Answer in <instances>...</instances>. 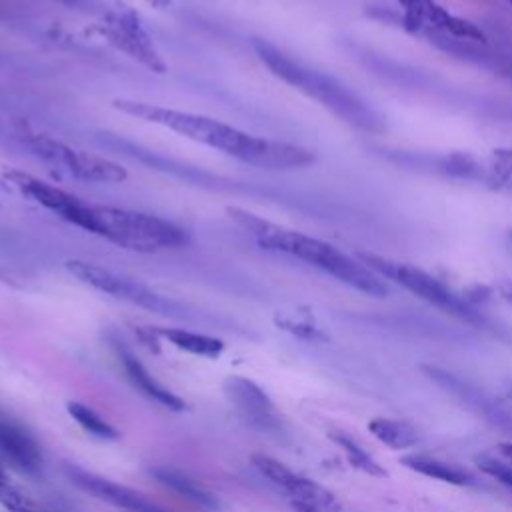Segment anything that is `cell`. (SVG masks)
Instances as JSON below:
<instances>
[{"label": "cell", "mask_w": 512, "mask_h": 512, "mask_svg": "<svg viewBox=\"0 0 512 512\" xmlns=\"http://www.w3.org/2000/svg\"><path fill=\"white\" fill-rule=\"evenodd\" d=\"M114 108L122 110L124 114L142 118L146 122L164 126L194 142L216 148L240 162L258 166V168L288 170V168H304L314 162V154L302 146L260 138L202 114L164 108V106L138 102V100H124V98L114 100Z\"/></svg>", "instance_id": "6da1fadb"}, {"label": "cell", "mask_w": 512, "mask_h": 512, "mask_svg": "<svg viewBox=\"0 0 512 512\" xmlns=\"http://www.w3.org/2000/svg\"><path fill=\"white\" fill-rule=\"evenodd\" d=\"M230 214L256 238V242L262 248L282 252L302 262H308L310 266L330 274L332 278L364 294L378 296V298L388 294V284L384 282V278L378 272H374L370 266H366L358 256H350L324 240L270 224L244 210L232 208Z\"/></svg>", "instance_id": "7a4b0ae2"}, {"label": "cell", "mask_w": 512, "mask_h": 512, "mask_svg": "<svg viewBox=\"0 0 512 512\" xmlns=\"http://www.w3.org/2000/svg\"><path fill=\"white\" fill-rule=\"evenodd\" d=\"M254 50L262 64L284 80L286 84L294 86L296 90L304 92L306 96L320 102L324 108H328L334 116L344 120L346 124L364 130V132H382L384 130V118L366 102L362 100L354 90H350L346 84H342L338 78L318 72L276 46H272L266 40H254Z\"/></svg>", "instance_id": "3957f363"}, {"label": "cell", "mask_w": 512, "mask_h": 512, "mask_svg": "<svg viewBox=\"0 0 512 512\" xmlns=\"http://www.w3.org/2000/svg\"><path fill=\"white\" fill-rule=\"evenodd\" d=\"M86 232L136 252H160L186 242V232L160 216L96 204H90Z\"/></svg>", "instance_id": "277c9868"}, {"label": "cell", "mask_w": 512, "mask_h": 512, "mask_svg": "<svg viewBox=\"0 0 512 512\" xmlns=\"http://www.w3.org/2000/svg\"><path fill=\"white\" fill-rule=\"evenodd\" d=\"M358 258L370 266L374 272H378L382 278H388L396 284H400L404 290L412 292L414 296H418L420 300L432 304L434 308L456 316L464 322L488 328L490 320L476 310L468 300L460 298L456 292H452L444 282H440L436 276L428 274L426 270L412 266V264H404V262H396V260H388L370 252H360Z\"/></svg>", "instance_id": "5b68a950"}, {"label": "cell", "mask_w": 512, "mask_h": 512, "mask_svg": "<svg viewBox=\"0 0 512 512\" xmlns=\"http://www.w3.org/2000/svg\"><path fill=\"white\" fill-rule=\"evenodd\" d=\"M22 142L44 162L64 170L66 174L86 180V182H122L126 180V170L102 156L72 148L62 140H56L44 132L24 128L20 132Z\"/></svg>", "instance_id": "8992f818"}, {"label": "cell", "mask_w": 512, "mask_h": 512, "mask_svg": "<svg viewBox=\"0 0 512 512\" xmlns=\"http://www.w3.org/2000/svg\"><path fill=\"white\" fill-rule=\"evenodd\" d=\"M66 268L72 276H76L82 284L92 286L98 292L110 294L112 298L130 302L134 306L158 312V314H174L176 304H172L168 298L160 296L158 292L150 290L142 282L128 278L124 274L112 272L110 268L98 266L94 262H84V260H70L66 262Z\"/></svg>", "instance_id": "52a82bcc"}, {"label": "cell", "mask_w": 512, "mask_h": 512, "mask_svg": "<svg viewBox=\"0 0 512 512\" xmlns=\"http://www.w3.org/2000/svg\"><path fill=\"white\" fill-rule=\"evenodd\" d=\"M252 462L258 472L284 494L294 512H338V502L332 492L294 472L284 462L266 454H254Z\"/></svg>", "instance_id": "ba28073f"}, {"label": "cell", "mask_w": 512, "mask_h": 512, "mask_svg": "<svg viewBox=\"0 0 512 512\" xmlns=\"http://www.w3.org/2000/svg\"><path fill=\"white\" fill-rule=\"evenodd\" d=\"M224 392L240 418L262 434H282L284 424L270 396L246 376H228Z\"/></svg>", "instance_id": "9c48e42d"}, {"label": "cell", "mask_w": 512, "mask_h": 512, "mask_svg": "<svg viewBox=\"0 0 512 512\" xmlns=\"http://www.w3.org/2000/svg\"><path fill=\"white\" fill-rule=\"evenodd\" d=\"M404 10L402 26L420 34L422 30H434L464 40L486 42L484 32L470 20L448 12L436 0H398Z\"/></svg>", "instance_id": "30bf717a"}, {"label": "cell", "mask_w": 512, "mask_h": 512, "mask_svg": "<svg viewBox=\"0 0 512 512\" xmlns=\"http://www.w3.org/2000/svg\"><path fill=\"white\" fill-rule=\"evenodd\" d=\"M64 474L82 492H88L90 496H94L114 508H120L124 512H166L156 502L146 498L142 492H138L130 486H124L120 482H114L110 478H104L86 468H80L74 464H64Z\"/></svg>", "instance_id": "8fae6325"}, {"label": "cell", "mask_w": 512, "mask_h": 512, "mask_svg": "<svg viewBox=\"0 0 512 512\" xmlns=\"http://www.w3.org/2000/svg\"><path fill=\"white\" fill-rule=\"evenodd\" d=\"M8 178L22 194L30 196L32 200H36L44 208L56 212L66 222L86 230L88 216H90V204L84 202L82 198H78V196H74V194H70L62 188H56L48 182H42V180L30 176V174L10 172Z\"/></svg>", "instance_id": "7c38bea8"}, {"label": "cell", "mask_w": 512, "mask_h": 512, "mask_svg": "<svg viewBox=\"0 0 512 512\" xmlns=\"http://www.w3.org/2000/svg\"><path fill=\"white\" fill-rule=\"evenodd\" d=\"M428 378H432L440 388H444L450 396L462 400L470 410H474L476 414H480L482 418L490 420L496 426H506L510 424V416L496 404V400H492L484 390H480L478 386L462 380L460 376L440 368V366H424L422 368Z\"/></svg>", "instance_id": "4fadbf2b"}, {"label": "cell", "mask_w": 512, "mask_h": 512, "mask_svg": "<svg viewBox=\"0 0 512 512\" xmlns=\"http://www.w3.org/2000/svg\"><path fill=\"white\" fill-rule=\"evenodd\" d=\"M0 456L26 474H34L42 466V450L36 438L4 412H0Z\"/></svg>", "instance_id": "5bb4252c"}, {"label": "cell", "mask_w": 512, "mask_h": 512, "mask_svg": "<svg viewBox=\"0 0 512 512\" xmlns=\"http://www.w3.org/2000/svg\"><path fill=\"white\" fill-rule=\"evenodd\" d=\"M118 356H120L122 370H124L128 382H130L142 396H146L148 400H152V402H156V404H160V406H164V408H168V410H176V412H178V410H184V408H186L184 400H182L178 394H174L170 388H166L158 378H154V376L146 370V366H144L132 352L120 350Z\"/></svg>", "instance_id": "9a60e30c"}, {"label": "cell", "mask_w": 512, "mask_h": 512, "mask_svg": "<svg viewBox=\"0 0 512 512\" xmlns=\"http://www.w3.org/2000/svg\"><path fill=\"white\" fill-rule=\"evenodd\" d=\"M402 464L410 470H414L416 474H422L426 478L432 480H440L452 486H476L478 480L476 476L466 470L464 466H458L454 462H446L440 460L436 456H428V454H406L402 456Z\"/></svg>", "instance_id": "2e32d148"}, {"label": "cell", "mask_w": 512, "mask_h": 512, "mask_svg": "<svg viewBox=\"0 0 512 512\" xmlns=\"http://www.w3.org/2000/svg\"><path fill=\"white\" fill-rule=\"evenodd\" d=\"M152 474L160 484H164L166 488H170L178 496L190 500L192 504H198L202 508H216L218 506V500L212 496V492H208L202 484H198L194 478H190L188 474H184L180 470L160 466V468H154Z\"/></svg>", "instance_id": "e0dca14e"}, {"label": "cell", "mask_w": 512, "mask_h": 512, "mask_svg": "<svg viewBox=\"0 0 512 512\" xmlns=\"http://www.w3.org/2000/svg\"><path fill=\"white\" fill-rule=\"evenodd\" d=\"M158 334L164 340H168L172 346H176L178 350H184V352L194 354V356L216 358L224 350L222 340H218L214 336H208V334L184 330V328H160Z\"/></svg>", "instance_id": "ac0fdd59"}, {"label": "cell", "mask_w": 512, "mask_h": 512, "mask_svg": "<svg viewBox=\"0 0 512 512\" xmlns=\"http://www.w3.org/2000/svg\"><path fill=\"white\" fill-rule=\"evenodd\" d=\"M116 28L114 38H120L122 48L126 52L132 54V58H140L142 62H146L150 68L156 70H164V64L160 60V56L154 52L152 44L148 42V36L138 28V24L128 22L126 18H116V22L112 24Z\"/></svg>", "instance_id": "d6986e66"}, {"label": "cell", "mask_w": 512, "mask_h": 512, "mask_svg": "<svg viewBox=\"0 0 512 512\" xmlns=\"http://www.w3.org/2000/svg\"><path fill=\"white\" fill-rule=\"evenodd\" d=\"M370 434L386 444L392 450H406L418 444V432L402 420L396 418H386V416H376L368 422Z\"/></svg>", "instance_id": "ffe728a7"}, {"label": "cell", "mask_w": 512, "mask_h": 512, "mask_svg": "<svg viewBox=\"0 0 512 512\" xmlns=\"http://www.w3.org/2000/svg\"><path fill=\"white\" fill-rule=\"evenodd\" d=\"M330 438L342 448V452L346 454L348 462H350L354 468L362 470V472L368 474V476H378V478L388 476V472L378 464V460H376L354 436H350V434H346V432H342V430H332V432H330Z\"/></svg>", "instance_id": "44dd1931"}, {"label": "cell", "mask_w": 512, "mask_h": 512, "mask_svg": "<svg viewBox=\"0 0 512 512\" xmlns=\"http://www.w3.org/2000/svg\"><path fill=\"white\" fill-rule=\"evenodd\" d=\"M66 410L70 414V418L90 436L100 438V440H116L118 438V430L106 420L102 418L94 408L82 404V402H68Z\"/></svg>", "instance_id": "7402d4cb"}, {"label": "cell", "mask_w": 512, "mask_h": 512, "mask_svg": "<svg viewBox=\"0 0 512 512\" xmlns=\"http://www.w3.org/2000/svg\"><path fill=\"white\" fill-rule=\"evenodd\" d=\"M476 464L486 476H490L492 480H496L498 484H502L504 488H508L512 492V466L510 464L496 460L492 456H486V454L478 456Z\"/></svg>", "instance_id": "603a6c76"}, {"label": "cell", "mask_w": 512, "mask_h": 512, "mask_svg": "<svg viewBox=\"0 0 512 512\" xmlns=\"http://www.w3.org/2000/svg\"><path fill=\"white\" fill-rule=\"evenodd\" d=\"M0 502L4 504V508L8 512H40L34 504H30L24 496L16 494L14 490H10L8 486L0 488Z\"/></svg>", "instance_id": "cb8c5ba5"}, {"label": "cell", "mask_w": 512, "mask_h": 512, "mask_svg": "<svg viewBox=\"0 0 512 512\" xmlns=\"http://www.w3.org/2000/svg\"><path fill=\"white\" fill-rule=\"evenodd\" d=\"M496 290L508 304H512V280H500Z\"/></svg>", "instance_id": "d4e9b609"}, {"label": "cell", "mask_w": 512, "mask_h": 512, "mask_svg": "<svg viewBox=\"0 0 512 512\" xmlns=\"http://www.w3.org/2000/svg\"><path fill=\"white\" fill-rule=\"evenodd\" d=\"M498 448H500V454L512 462V442H502Z\"/></svg>", "instance_id": "484cf974"}, {"label": "cell", "mask_w": 512, "mask_h": 512, "mask_svg": "<svg viewBox=\"0 0 512 512\" xmlns=\"http://www.w3.org/2000/svg\"><path fill=\"white\" fill-rule=\"evenodd\" d=\"M60 2L70 4V6H84L86 4V0H60Z\"/></svg>", "instance_id": "4316f807"}, {"label": "cell", "mask_w": 512, "mask_h": 512, "mask_svg": "<svg viewBox=\"0 0 512 512\" xmlns=\"http://www.w3.org/2000/svg\"><path fill=\"white\" fill-rule=\"evenodd\" d=\"M4 486H8V484H6V474H4V470L0 466V488H4Z\"/></svg>", "instance_id": "83f0119b"}, {"label": "cell", "mask_w": 512, "mask_h": 512, "mask_svg": "<svg viewBox=\"0 0 512 512\" xmlns=\"http://www.w3.org/2000/svg\"><path fill=\"white\" fill-rule=\"evenodd\" d=\"M506 2H508V4H510V6H512V0H506Z\"/></svg>", "instance_id": "f1b7e54d"}]
</instances>
